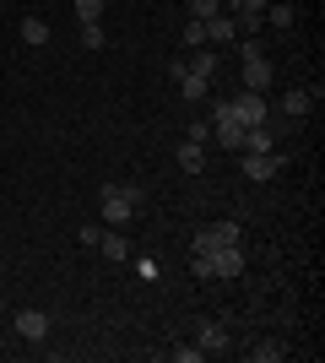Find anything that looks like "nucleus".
<instances>
[{
    "mask_svg": "<svg viewBox=\"0 0 325 363\" xmlns=\"http://www.w3.org/2000/svg\"><path fill=\"white\" fill-rule=\"evenodd\" d=\"M249 358H255V363H277L282 358V342H261V347H249Z\"/></svg>",
    "mask_w": 325,
    "mask_h": 363,
    "instance_id": "5701e85b",
    "label": "nucleus"
},
{
    "mask_svg": "<svg viewBox=\"0 0 325 363\" xmlns=\"http://www.w3.org/2000/svg\"><path fill=\"white\" fill-rule=\"evenodd\" d=\"M314 104H320V87H314V92H304V87L282 92V114H287V120H304V114H309Z\"/></svg>",
    "mask_w": 325,
    "mask_h": 363,
    "instance_id": "9d476101",
    "label": "nucleus"
},
{
    "mask_svg": "<svg viewBox=\"0 0 325 363\" xmlns=\"http://www.w3.org/2000/svg\"><path fill=\"white\" fill-rule=\"evenodd\" d=\"M98 255H103V260H130V244H125V233H103V239H98Z\"/></svg>",
    "mask_w": 325,
    "mask_h": 363,
    "instance_id": "f3484780",
    "label": "nucleus"
},
{
    "mask_svg": "<svg viewBox=\"0 0 325 363\" xmlns=\"http://www.w3.org/2000/svg\"><path fill=\"white\" fill-rule=\"evenodd\" d=\"M0 309H6V303H0Z\"/></svg>",
    "mask_w": 325,
    "mask_h": 363,
    "instance_id": "cd10ccee",
    "label": "nucleus"
},
{
    "mask_svg": "<svg viewBox=\"0 0 325 363\" xmlns=\"http://www.w3.org/2000/svg\"><path fill=\"white\" fill-rule=\"evenodd\" d=\"M169 358H173V363H201V358H206V352H201V347H195V342H190V347H173V352H169Z\"/></svg>",
    "mask_w": 325,
    "mask_h": 363,
    "instance_id": "393cba45",
    "label": "nucleus"
},
{
    "mask_svg": "<svg viewBox=\"0 0 325 363\" xmlns=\"http://www.w3.org/2000/svg\"><path fill=\"white\" fill-rule=\"evenodd\" d=\"M11 325H16L22 342H44V336H49V315H44V309H16Z\"/></svg>",
    "mask_w": 325,
    "mask_h": 363,
    "instance_id": "6e6552de",
    "label": "nucleus"
},
{
    "mask_svg": "<svg viewBox=\"0 0 325 363\" xmlns=\"http://www.w3.org/2000/svg\"><path fill=\"white\" fill-rule=\"evenodd\" d=\"M206 125H212V136L222 141L228 152H239V147H244V125H239V114L228 108V98H222V104H212V120H206Z\"/></svg>",
    "mask_w": 325,
    "mask_h": 363,
    "instance_id": "7ed1b4c3",
    "label": "nucleus"
},
{
    "mask_svg": "<svg viewBox=\"0 0 325 363\" xmlns=\"http://www.w3.org/2000/svg\"><path fill=\"white\" fill-rule=\"evenodd\" d=\"M185 141H201V147H206V141H212V125H206V120L185 125Z\"/></svg>",
    "mask_w": 325,
    "mask_h": 363,
    "instance_id": "b1692460",
    "label": "nucleus"
},
{
    "mask_svg": "<svg viewBox=\"0 0 325 363\" xmlns=\"http://www.w3.org/2000/svg\"><path fill=\"white\" fill-rule=\"evenodd\" d=\"M228 244H244V228L233 223V217H222V223L195 233V255H217V250H228Z\"/></svg>",
    "mask_w": 325,
    "mask_h": 363,
    "instance_id": "f03ea898",
    "label": "nucleus"
},
{
    "mask_svg": "<svg viewBox=\"0 0 325 363\" xmlns=\"http://www.w3.org/2000/svg\"><path fill=\"white\" fill-rule=\"evenodd\" d=\"M201 28H206V44H239V28H233V16H228V11L206 16Z\"/></svg>",
    "mask_w": 325,
    "mask_h": 363,
    "instance_id": "f8f14e48",
    "label": "nucleus"
},
{
    "mask_svg": "<svg viewBox=\"0 0 325 363\" xmlns=\"http://www.w3.org/2000/svg\"><path fill=\"white\" fill-rule=\"evenodd\" d=\"M228 6H233V0H222V11H228Z\"/></svg>",
    "mask_w": 325,
    "mask_h": 363,
    "instance_id": "bb28decb",
    "label": "nucleus"
},
{
    "mask_svg": "<svg viewBox=\"0 0 325 363\" xmlns=\"http://www.w3.org/2000/svg\"><path fill=\"white\" fill-rule=\"evenodd\" d=\"M76 239L87 244V250H98V239H103V233H98V223H87V228H81V233H76Z\"/></svg>",
    "mask_w": 325,
    "mask_h": 363,
    "instance_id": "a878e982",
    "label": "nucleus"
},
{
    "mask_svg": "<svg viewBox=\"0 0 325 363\" xmlns=\"http://www.w3.org/2000/svg\"><path fill=\"white\" fill-rule=\"evenodd\" d=\"M271 87V60L266 55H249L244 60V92H266Z\"/></svg>",
    "mask_w": 325,
    "mask_h": 363,
    "instance_id": "9b49d317",
    "label": "nucleus"
},
{
    "mask_svg": "<svg viewBox=\"0 0 325 363\" xmlns=\"http://www.w3.org/2000/svg\"><path fill=\"white\" fill-rule=\"evenodd\" d=\"M239 168H244V179L266 184V179H277V174H282V157H277V152H239Z\"/></svg>",
    "mask_w": 325,
    "mask_h": 363,
    "instance_id": "39448f33",
    "label": "nucleus"
},
{
    "mask_svg": "<svg viewBox=\"0 0 325 363\" xmlns=\"http://www.w3.org/2000/svg\"><path fill=\"white\" fill-rule=\"evenodd\" d=\"M185 6H190V16H195V22H206V16L222 11V0H185Z\"/></svg>",
    "mask_w": 325,
    "mask_h": 363,
    "instance_id": "412c9836",
    "label": "nucleus"
},
{
    "mask_svg": "<svg viewBox=\"0 0 325 363\" xmlns=\"http://www.w3.org/2000/svg\"><path fill=\"white\" fill-rule=\"evenodd\" d=\"M173 82H179V92H185V104H201L206 98V76H195V71H185V60H173Z\"/></svg>",
    "mask_w": 325,
    "mask_h": 363,
    "instance_id": "1a4fd4ad",
    "label": "nucleus"
},
{
    "mask_svg": "<svg viewBox=\"0 0 325 363\" xmlns=\"http://www.w3.org/2000/svg\"><path fill=\"white\" fill-rule=\"evenodd\" d=\"M76 22H81V28L103 22V0H76Z\"/></svg>",
    "mask_w": 325,
    "mask_h": 363,
    "instance_id": "6ab92c4d",
    "label": "nucleus"
},
{
    "mask_svg": "<svg viewBox=\"0 0 325 363\" xmlns=\"http://www.w3.org/2000/svg\"><path fill=\"white\" fill-rule=\"evenodd\" d=\"M195 347H201L206 358L228 352V347H233V342H228V325H222V320H201V325H195Z\"/></svg>",
    "mask_w": 325,
    "mask_h": 363,
    "instance_id": "423d86ee",
    "label": "nucleus"
},
{
    "mask_svg": "<svg viewBox=\"0 0 325 363\" xmlns=\"http://www.w3.org/2000/svg\"><path fill=\"white\" fill-rule=\"evenodd\" d=\"M261 16H271V28H282V33H287V28H293V22H298V11H293V6H287V0H271V6H266Z\"/></svg>",
    "mask_w": 325,
    "mask_h": 363,
    "instance_id": "a211bd4d",
    "label": "nucleus"
},
{
    "mask_svg": "<svg viewBox=\"0 0 325 363\" xmlns=\"http://www.w3.org/2000/svg\"><path fill=\"white\" fill-rule=\"evenodd\" d=\"M228 108L239 114V125H244V130H249V125H271V108H266V92H244V87H239V92L228 98Z\"/></svg>",
    "mask_w": 325,
    "mask_h": 363,
    "instance_id": "20e7f679",
    "label": "nucleus"
},
{
    "mask_svg": "<svg viewBox=\"0 0 325 363\" xmlns=\"http://www.w3.org/2000/svg\"><path fill=\"white\" fill-rule=\"evenodd\" d=\"M185 71H195V76H206V82H212V76H217V49H212V44H206V49H190Z\"/></svg>",
    "mask_w": 325,
    "mask_h": 363,
    "instance_id": "4468645a",
    "label": "nucleus"
},
{
    "mask_svg": "<svg viewBox=\"0 0 325 363\" xmlns=\"http://www.w3.org/2000/svg\"><path fill=\"white\" fill-rule=\"evenodd\" d=\"M179 168H185V174H201L206 168V147L201 141H179Z\"/></svg>",
    "mask_w": 325,
    "mask_h": 363,
    "instance_id": "dca6fc26",
    "label": "nucleus"
},
{
    "mask_svg": "<svg viewBox=\"0 0 325 363\" xmlns=\"http://www.w3.org/2000/svg\"><path fill=\"white\" fill-rule=\"evenodd\" d=\"M185 49H206V28L195 22V16L185 22Z\"/></svg>",
    "mask_w": 325,
    "mask_h": 363,
    "instance_id": "4be33fe9",
    "label": "nucleus"
},
{
    "mask_svg": "<svg viewBox=\"0 0 325 363\" xmlns=\"http://www.w3.org/2000/svg\"><path fill=\"white\" fill-rule=\"evenodd\" d=\"M141 212V184H103V223L108 228H130Z\"/></svg>",
    "mask_w": 325,
    "mask_h": 363,
    "instance_id": "f257e3e1",
    "label": "nucleus"
},
{
    "mask_svg": "<svg viewBox=\"0 0 325 363\" xmlns=\"http://www.w3.org/2000/svg\"><path fill=\"white\" fill-rule=\"evenodd\" d=\"M81 49H108V33H103V22L81 28Z\"/></svg>",
    "mask_w": 325,
    "mask_h": 363,
    "instance_id": "aec40b11",
    "label": "nucleus"
},
{
    "mask_svg": "<svg viewBox=\"0 0 325 363\" xmlns=\"http://www.w3.org/2000/svg\"><path fill=\"white\" fill-rule=\"evenodd\" d=\"M212 260V277H222V282H233V277H244V244H228V250H217Z\"/></svg>",
    "mask_w": 325,
    "mask_h": 363,
    "instance_id": "0eeeda50",
    "label": "nucleus"
},
{
    "mask_svg": "<svg viewBox=\"0 0 325 363\" xmlns=\"http://www.w3.org/2000/svg\"><path fill=\"white\" fill-rule=\"evenodd\" d=\"M55 33H49V22L44 16H22V44H33V49H44Z\"/></svg>",
    "mask_w": 325,
    "mask_h": 363,
    "instance_id": "2eb2a0df",
    "label": "nucleus"
},
{
    "mask_svg": "<svg viewBox=\"0 0 325 363\" xmlns=\"http://www.w3.org/2000/svg\"><path fill=\"white\" fill-rule=\"evenodd\" d=\"M239 152H277V130H271V125H249Z\"/></svg>",
    "mask_w": 325,
    "mask_h": 363,
    "instance_id": "ddd939ff",
    "label": "nucleus"
}]
</instances>
